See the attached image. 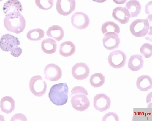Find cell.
<instances>
[{
	"label": "cell",
	"mask_w": 152,
	"mask_h": 121,
	"mask_svg": "<svg viewBox=\"0 0 152 121\" xmlns=\"http://www.w3.org/2000/svg\"><path fill=\"white\" fill-rule=\"evenodd\" d=\"M0 121H5V120L4 119V117L1 115H0Z\"/></svg>",
	"instance_id": "cell-33"
},
{
	"label": "cell",
	"mask_w": 152,
	"mask_h": 121,
	"mask_svg": "<svg viewBox=\"0 0 152 121\" xmlns=\"http://www.w3.org/2000/svg\"><path fill=\"white\" fill-rule=\"evenodd\" d=\"M3 10L6 14L12 12H21L23 6L21 2L18 0H9L4 4Z\"/></svg>",
	"instance_id": "cell-15"
},
{
	"label": "cell",
	"mask_w": 152,
	"mask_h": 121,
	"mask_svg": "<svg viewBox=\"0 0 152 121\" xmlns=\"http://www.w3.org/2000/svg\"><path fill=\"white\" fill-rule=\"evenodd\" d=\"M112 17L122 24L127 23L131 17V15L127 8L121 6L117 7L113 9Z\"/></svg>",
	"instance_id": "cell-14"
},
{
	"label": "cell",
	"mask_w": 152,
	"mask_h": 121,
	"mask_svg": "<svg viewBox=\"0 0 152 121\" xmlns=\"http://www.w3.org/2000/svg\"><path fill=\"white\" fill-rule=\"evenodd\" d=\"M3 1V0H0V2H2V1Z\"/></svg>",
	"instance_id": "cell-34"
},
{
	"label": "cell",
	"mask_w": 152,
	"mask_h": 121,
	"mask_svg": "<svg viewBox=\"0 0 152 121\" xmlns=\"http://www.w3.org/2000/svg\"><path fill=\"white\" fill-rule=\"evenodd\" d=\"M29 86L31 92L36 97L43 96L47 91V84L40 75H35L31 78Z\"/></svg>",
	"instance_id": "cell-4"
},
{
	"label": "cell",
	"mask_w": 152,
	"mask_h": 121,
	"mask_svg": "<svg viewBox=\"0 0 152 121\" xmlns=\"http://www.w3.org/2000/svg\"><path fill=\"white\" fill-rule=\"evenodd\" d=\"M37 6L44 10H50L54 4V0H35Z\"/></svg>",
	"instance_id": "cell-26"
},
{
	"label": "cell",
	"mask_w": 152,
	"mask_h": 121,
	"mask_svg": "<svg viewBox=\"0 0 152 121\" xmlns=\"http://www.w3.org/2000/svg\"><path fill=\"white\" fill-rule=\"evenodd\" d=\"M68 92L67 83H58L54 85L50 89L48 97L53 104L56 106H62L67 103Z\"/></svg>",
	"instance_id": "cell-2"
},
{
	"label": "cell",
	"mask_w": 152,
	"mask_h": 121,
	"mask_svg": "<svg viewBox=\"0 0 152 121\" xmlns=\"http://www.w3.org/2000/svg\"><path fill=\"white\" fill-rule=\"evenodd\" d=\"M20 44L18 39L10 34L4 35L0 40V48L4 52L12 53L19 48Z\"/></svg>",
	"instance_id": "cell-5"
},
{
	"label": "cell",
	"mask_w": 152,
	"mask_h": 121,
	"mask_svg": "<svg viewBox=\"0 0 152 121\" xmlns=\"http://www.w3.org/2000/svg\"><path fill=\"white\" fill-rule=\"evenodd\" d=\"M46 34L48 37L54 39L57 41H60L64 37V32L61 27L58 25H54L48 28Z\"/></svg>",
	"instance_id": "cell-19"
},
{
	"label": "cell",
	"mask_w": 152,
	"mask_h": 121,
	"mask_svg": "<svg viewBox=\"0 0 152 121\" xmlns=\"http://www.w3.org/2000/svg\"><path fill=\"white\" fill-rule=\"evenodd\" d=\"M15 105L14 99L10 96L4 97L0 102V108L3 112L7 114L11 113L14 111Z\"/></svg>",
	"instance_id": "cell-17"
},
{
	"label": "cell",
	"mask_w": 152,
	"mask_h": 121,
	"mask_svg": "<svg viewBox=\"0 0 152 121\" xmlns=\"http://www.w3.org/2000/svg\"><path fill=\"white\" fill-rule=\"evenodd\" d=\"M72 73L75 79L83 80L89 76L90 69L88 65L85 63H77L72 68Z\"/></svg>",
	"instance_id": "cell-10"
},
{
	"label": "cell",
	"mask_w": 152,
	"mask_h": 121,
	"mask_svg": "<svg viewBox=\"0 0 152 121\" xmlns=\"http://www.w3.org/2000/svg\"><path fill=\"white\" fill-rule=\"evenodd\" d=\"M87 95L82 94L70 95L72 107L75 109L81 112L86 111L90 106V101Z\"/></svg>",
	"instance_id": "cell-7"
},
{
	"label": "cell",
	"mask_w": 152,
	"mask_h": 121,
	"mask_svg": "<svg viewBox=\"0 0 152 121\" xmlns=\"http://www.w3.org/2000/svg\"><path fill=\"white\" fill-rule=\"evenodd\" d=\"M44 74L46 80L51 81H57L62 77V70L56 64H48L45 68Z\"/></svg>",
	"instance_id": "cell-12"
},
{
	"label": "cell",
	"mask_w": 152,
	"mask_h": 121,
	"mask_svg": "<svg viewBox=\"0 0 152 121\" xmlns=\"http://www.w3.org/2000/svg\"><path fill=\"white\" fill-rule=\"evenodd\" d=\"M92 1L97 3H103L105 2L107 0H92Z\"/></svg>",
	"instance_id": "cell-32"
},
{
	"label": "cell",
	"mask_w": 152,
	"mask_h": 121,
	"mask_svg": "<svg viewBox=\"0 0 152 121\" xmlns=\"http://www.w3.org/2000/svg\"><path fill=\"white\" fill-rule=\"evenodd\" d=\"M103 45L108 50H112L118 48L120 39L117 33L110 32L104 34L103 39Z\"/></svg>",
	"instance_id": "cell-13"
},
{
	"label": "cell",
	"mask_w": 152,
	"mask_h": 121,
	"mask_svg": "<svg viewBox=\"0 0 152 121\" xmlns=\"http://www.w3.org/2000/svg\"><path fill=\"white\" fill-rule=\"evenodd\" d=\"M71 23L76 29L83 30L87 28L90 24L89 17L82 12H75L71 17Z\"/></svg>",
	"instance_id": "cell-8"
},
{
	"label": "cell",
	"mask_w": 152,
	"mask_h": 121,
	"mask_svg": "<svg viewBox=\"0 0 152 121\" xmlns=\"http://www.w3.org/2000/svg\"><path fill=\"white\" fill-rule=\"evenodd\" d=\"M57 43L55 40L47 38L43 40L41 43V48L43 52L47 54L55 53L57 49Z\"/></svg>",
	"instance_id": "cell-21"
},
{
	"label": "cell",
	"mask_w": 152,
	"mask_h": 121,
	"mask_svg": "<svg viewBox=\"0 0 152 121\" xmlns=\"http://www.w3.org/2000/svg\"><path fill=\"white\" fill-rule=\"evenodd\" d=\"M150 29V24L147 19H137L132 23L130 30L135 37H144L147 34Z\"/></svg>",
	"instance_id": "cell-3"
},
{
	"label": "cell",
	"mask_w": 152,
	"mask_h": 121,
	"mask_svg": "<svg viewBox=\"0 0 152 121\" xmlns=\"http://www.w3.org/2000/svg\"><path fill=\"white\" fill-rule=\"evenodd\" d=\"M45 32L40 29H35L30 30L27 34V37L32 41H40L44 37Z\"/></svg>",
	"instance_id": "cell-25"
},
{
	"label": "cell",
	"mask_w": 152,
	"mask_h": 121,
	"mask_svg": "<svg viewBox=\"0 0 152 121\" xmlns=\"http://www.w3.org/2000/svg\"><path fill=\"white\" fill-rule=\"evenodd\" d=\"M140 52L145 58H148L152 56V45L151 44L145 43L142 45Z\"/></svg>",
	"instance_id": "cell-27"
},
{
	"label": "cell",
	"mask_w": 152,
	"mask_h": 121,
	"mask_svg": "<svg viewBox=\"0 0 152 121\" xmlns=\"http://www.w3.org/2000/svg\"><path fill=\"white\" fill-rule=\"evenodd\" d=\"M144 60L141 55H133L130 57L128 63V68L134 72L140 70L144 65Z\"/></svg>",
	"instance_id": "cell-18"
},
{
	"label": "cell",
	"mask_w": 152,
	"mask_h": 121,
	"mask_svg": "<svg viewBox=\"0 0 152 121\" xmlns=\"http://www.w3.org/2000/svg\"><path fill=\"white\" fill-rule=\"evenodd\" d=\"M82 94L86 95H88V92L87 90L84 87L78 86L74 87L72 89L71 95L74 94Z\"/></svg>",
	"instance_id": "cell-29"
},
{
	"label": "cell",
	"mask_w": 152,
	"mask_h": 121,
	"mask_svg": "<svg viewBox=\"0 0 152 121\" xmlns=\"http://www.w3.org/2000/svg\"><path fill=\"white\" fill-rule=\"evenodd\" d=\"M11 121H27L26 117L22 113H17L12 116Z\"/></svg>",
	"instance_id": "cell-30"
},
{
	"label": "cell",
	"mask_w": 152,
	"mask_h": 121,
	"mask_svg": "<svg viewBox=\"0 0 152 121\" xmlns=\"http://www.w3.org/2000/svg\"><path fill=\"white\" fill-rule=\"evenodd\" d=\"M102 121H119V117L117 114L113 112H110L106 114L103 117Z\"/></svg>",
	"instance_id": "cell-28"
},
{
	"label": "cell",
	"mask_w": 152,
	"mask_h": 121,
	"mask_svg": "<svg viewBox=\"0 0 152 121\" xmlns=\"http://www.w3.org/2000/svg\"><path fill=\"white\" fill-rule=\"evenodd\" d=\"M126 7L129 12L131 17H137L142 10L140 3L137 0H131L126 3Z\"/></svg>",
	"instance_id": "cell-22"
},
{
	"label": "cell",
	"mask_w": 152,
	"mask_h": 121,
	"mask_svg": "<svg viewBox=\"0 0 152 121\" xmlns=\"http://www.w3.org/2000/svg\"><path fill=\"white\" fill-rule=\"evenodd\" d=\"M94 107L96 110L102 112L110 107L111 101L109 97L104 94H99L94 98Z\"/></svg>",
	"instance_id": "cell-11"
},
{
	"label": "cell",
	"mask_w": 152,
	"mask_h": 121,
	"mask_svg": "<svg viewBox=\"0 0 152 121\" xmlns=\"http://www.w3.org/2000/svg\"><path fill=\"white\" fill-rule=\"evenodd\" d=\"M113 2L118 5L123 4L126 2L127 0H113Z\"/></svg>",
	"instance_id": "cell-31"
},
{
	"label": "cell",
	"mask_w": 152,
	"mask_h": 121,
	"mask_svg": "<svg viewBox=\"0 0 152 121\" xmlns=\"http://www.w3.org/2000/svg\"><path fill=\"white\" fill-rule=\"evenodd\" d=\"M89 81L93 87L98 88L104 85L105 82V78L102 74L96 73L91 76Z\"/></svg>",
	"instance_id": "cell-24"
},
{
	"label": "cell",
	"mask_w": 152,
	"mask_h": 121,
	"mask_svg": "<svg viewBox=\"0 0 152 121\" xmlns=\"http://www.w3.org/2000/svg\"><path fill=\"white\" fill-rule=\"evenodd\" d=\"M136 84L138 89L142 92H146L152 88L151 78L148 75H141L138 78Z\"/></svg>",
	"instance_id": "cell-16"
},
{
	"label": "cell",
	"mask_w": 152,
	"mask_h": 121,
	"mask_svg": "<svg viewBox=\"0 0 152 121\" xmlns=\"http://www.w3.org/2000/svg\"><path fill=\"white\" fill-rule=\"evenodd\" d=\"M75 7V0H57L56 9L61 15H69L74 11Z\"/></svg>",
	"instance_id": "cell-9"
},
{
	"label": "cell",
	"mask_w": 152,
	"mask_h": 121,
	"mask_svg": "<svg viewBox=\"0 0 152 121\" xmlns=\"http://www.w3.org/2000/svg\"><path fill=\"white\" fill-rule=\"evenodd\" d=\"M76 51L74 44L70 41H66L62 43L60 46L59 52L61 55L65 57L72 55Z\"/></svg>",
	"instance_id": "cell-20"
},
{
	"label": "cell",
	"mask_w": 152,
	"mask_h": 121,
	"mask_svg": "<svg viewBox=\"0 0 152 121\" xmlns=\"http://www.w3.org/2000/svg\"><path fill=\"white\" fill-rule=\"evenodd\" d=\"M101 30L104 34L110 32L119 34L120 32V28L118 25L112 21L104 22L102 26Z\"/></svg>",
	"instance_id": "cell-23"
},
{
	"label": "cell",
	"mask_w": 152,
	"mask_h": 121,
	"mask_svg": "<svg viewBox=\"0 0 152 121\" xmlns=\"http://www.w3.org/2000/svg\"><path fill=\"white\" fill-rule=\"evenodd\" d=\"M127 56L126 53L120 50H116L110 53L108 58L109 65L114 68L119 69L124 66Z\"/></svg>",
	"instance_id": "cell-6"
},
{
	"label": "cell",
	"mask_w": 152,
	"mask_h": 121,
	"mask_svg": "<svg viewBox=\"0 0 152 121\" xmlns=\"http://www.w3.org/2000/svg\"><path fill=\"white\" fill-rule=\"evenodd\" d=\"M4 26L9 32L20 34L24 30L26 21L21 12H12L7 14L4 19Z\"/></svg>",
	"instance_id": "cell-1"
}]
</instances>
